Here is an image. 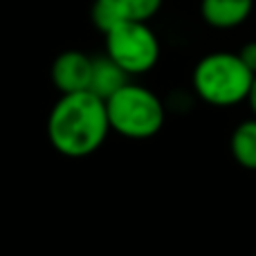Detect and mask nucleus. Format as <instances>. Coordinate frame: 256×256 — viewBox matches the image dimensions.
<instances>
[{
    "label": "nucleus",
    "mask_w": 256,
    "mask_h": 256,
    "mask_svg": "<svg viewBox=\"0 0 256 256\" xmlns=\"http://www.w3.org/2000/svg\"><path fill=\"white\" fill-rule=\"evenodd\" d=\"M110 124L106 102L92 92L61 94L48 117L50 144L66 158H86L106 142Z\"/></svg>",
    "instance_id": "nucleus-1"
},
{
    "label": "nucleus",
    "mask_w": 256,
    "mask_h": 256,
    "mask_svg": "<svg viewBox=\"0 0 256 256\" xmlns=\"http://www.w3.org/2000/svg\"><path fill=\"white\" fill-rule=\"evenodd\" d=\"M230 150L236 164L243 168L256 171V120H245L234 128L230 140Z\"/></svg>",
    "instance_id": "nucleus-8"
},
{
    "label": "nucleus",
    "mask_w": 256,
    "mask_h": 256,
    "mask_svg": "<svg viewBox=\"0 0 256 256\" xmlns=\"http://www.w3.org/2000/svg\"><path fill=\"white\" fill-rule=\"evenodd\" d=\"M126 20L148 22L162 7V0H120Z\"/></svg>",
    "instance_id": "nucleus-10"
},
{
    "label": "nucleus",
    "mask_w": 256,
    "mask_h": 256,
    "mask_svg": "<svg viewBox=\"0 0 256 256\" xmlns=\"http://www.w3.org/2000/svg\"><path fill=\"white\" fill-rule=\"evenodd\" d=\"M236 54H238V58L243 61V66L248 68L252 74H256V40L245 43L243 48H240V52H236Z\"/></svg>",
    "instance_id": "nucleus-11"
},
{
    "label": "nucleus",
    "mask_w": 256,
    "mask_h": 256,
    "mask_svg": "<svg viewBox=\"0 0 256 256\" xmlns=\"http://www.w3.org/2000/svg\"><path fill=\"white\" fill-rule=\"evenodd\" d=\"M254 9V0H200V14L216 30H234L243 25Z\"/></svg>",
    "instance_id": "nucleus-6"
},
{
    "label": "nucleus",
    "mask_w": 256,
    "mask_h": 256,
    "mask_svg": "<svg viewBox=\"0 0 256 256\" xmlns=\"http://www.w3.org/2000/svg\"><path fill=\"white\" fill-rule=\"evenodd\" d=\"M254 74L234 52H212L194 68V92L212 106H236L245 102Z\"/></svg>",
    "instance_id": "nucleus-2"
},
{
    "label": "nucleus",
    "mask_w": 256,
    "mask_h": 256,
    "mask_svg": "<svg viewBox=\"0 0 256 256\" xmlns=\"http://www.w3.org/2000/svg\"><path fill=\"white\" fill-rule=\"evenodd\" d=\"M254 256H256V254H254Z\"/></svg>",
    "instance_id": "nucleus-13"
},
{
    "label": "nucleus",
    "mask_w": 256,
    "mask_h": 256,
    "mask_svg": "<svg viewBox=\"0 0 256 256\" xmlns=\"http://www.w3.org/2000/svg\"><path fill=\"white\" fill-rule=\"evenodd\" d=\"M106 56L130 74L153 70L160 58V40L148 22L124 20L106 34Z\"/></svg>",
    "instance_id": "nucleus-4"
},
{
    "label": "nucleus",
    "mask_w": 256,
    "mask_h": 256,
    "mask_svg": "<svg viewBox=\"0 0 256 256\" xmlns=\"http://www.w3.org/2000/svg\"><path fill=\"white\" fill-rule=\"evenodd\" d=\"M106 115L110 130L128 140H148L164 126V104L153 90L137 84H128L106 99Z\"/></svg>",
    "instance_id": "nucleus-3"
},
{
    "label": "nucleus",
    "mask_w": 256,
    "mask_h": 256,
    "mask_svg": "<svg viewBox=\"0 0 256 256\" xmlns=\"http://www.w3.org/2000/svg\"><path fill=\"white\" fill-rule=\"evenodd\" d=\"M128 84V74L117 66L112 58L104 56L92 58V72H90V86L88 92L99 97L102 102L110 99L117 90H122Z\"/></svg>",
    "instance_id": "nucleus-7"
},
{
    "label": "nucleus",
    "mask_w": 256,
    "mask_h": 256,
    "mask_svg": "<svg viewBox=\"0 0 256 256\" xmlns=\"http://www.w3.org/2000/svg\"><path fill=\"white\" fill-rule=\"evenodd\" d=\"M92 22L97 30H102L104 34H108L110 30H115L117 25L126 20L122 14L120 0H94L92 2Z\"/></svg>",
    "instance_id": "nucleus-9"
},
{
    "label": "nucleus",
    "mask_w": 256,
    "mask_h": 256,
    "mask_svg": "<svg viewBox=\"0 0 256 256\" xmlns=\"http://www.w3.org/2000/svg\"><path fill=\"white\" fill-rule=\"evenodd\" d=\"M90 72H92V58L79 50H68L58 54L52 63V84L61 94L86 92L90 86Z\"/></svg>",
    "instance_id": "nucleus-5"
},
{
    "label": "nucleus",
    "mask_w": 256,
    "mask_h": 256,
    "mask_svg": "<svg viewBox=\"0 0 256 256\" xmlns=\"http://www.w3.org/2000/svg\"><path fill=\"white\" fill-rule=\"evenodd\" d=\"M245 102L250 104V110H252V115L256 120V74L252 79V86H250V92H248V99H245Z\"/></svg>",
    "instance_id": "nucleus-12"
}]
</instances>
